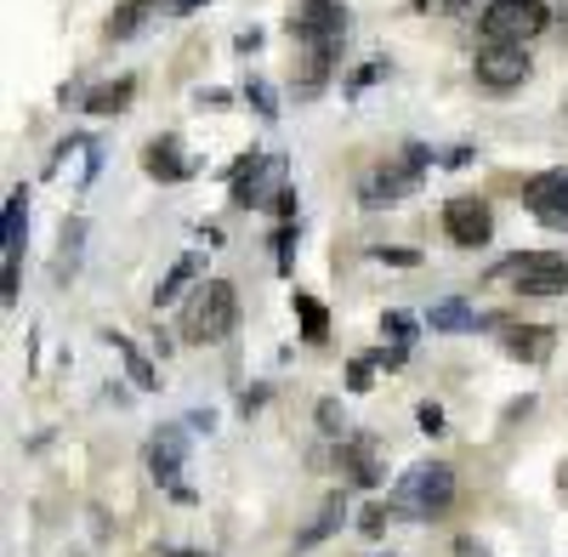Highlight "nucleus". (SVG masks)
I'll return each mask as SVG.
<instances>
[{"instance_id":"f257e3e1","label":"nucleus","mask_w":568,"mask_h":557,"mask_svg":"<svg viewBox=\"0 0 568 557\" xmlns=\"http://www.w3.org/2000/svg\"><path fill=\"white\" fill-rule=\"evenodd\" d=\"M233 324H240V291H233L227 278H205V285L182 302V342H194V347L227 342Z\"/></svg>"},{"instance_id":"f03ea898","label":"nucleus","mask_w":568,"mask_h":557,"mask_svg":"<svg viewBox=\"0 0 568 557\" xmlns=\"http://www.w3.org/2000/svg\"><path fill=\"white\" fill-rule=\"evenodd\" d=\"M449 500H455V467H444V460H420V467H409L398 478V489L387 495V506L398 518H409V524L444 518Z\"/></svg>"},{"instance_id":"7ed1b4c3","label":"nucleus","mask_w":568,"mask_h":557,"mask_svg":"<svg viewBox=\"0 0 568 557\" xmlns=\"http://www.w3.org/2000/svg\"><path fill=\"white\" fill-rule=\"evenodd\" d=\"M284 189H291V160H284V154L251 149L240 165L227 171V200L240 211H267V205L284 200Z\"/></svg>"},{"instance_id":"20e7f679","label":"nucleus","mask_w":568,"mask_h":557,"mask_svg":"<svg viewBox=\"0 0 568 557\" xmlns=\"http://www.w3.org/2000/svg\"><path fill=\"white\" fill-rule=\"evenodd\" d=\"M478 29H484V45H529L535 34L551 29V12L546 0H489Z\"/></svg>"},{"instance_id":"39448f33","label":"nucleus","mask_w":568,"mask_h":557,"mask_svg":"<svg viewBox=\"0 0 568 557\" xmlns=\"http://www.w3.org/2000/svg\"><path fill=\"white\" fill-rule=\"evenodd\" d=\"M291 34L302 40V52H329V58H342L347 7H342V0H302V7L291 12Z\"/></svg>"},{"instance_id":"423d86ee","label":"nucleus","mask_w":568,"mask_h":557,"mask_svg":"<svg viewBox=\"0 0 568 557\" xmlns=\"http://www.w3.org/2000/svg\"><path fill=\"white\" fill-rule=\"evenodd\" d=\"M500 278H511V291H524V296H562L568 291V256L562 251H524L500 267Z\"/></svg>"},{"instance_id":"0eeeda50","label":"nucleus","mask_w":568,"mask_h":557,"mask_svg":"<svg viewBox=\"0 0 568 557\" xmlns=\"http://www.w3.org/2000/svg\"><path fill=\"white\" fill-rule=\"evenodd\" d=\"M444 234H449V245H460V251L489 245V240H495V211H489V200H478V194L444 200Z\"/></svg>"},{"instance_id":"6e6552de","label":"nucleus","mask_w":568,"mask_h":557,"mask_svg":"<svg viewBox=\"0 0 568 557\" xmlns=\"http://www.w3.org/2000/svg\"><path fill=\"white\" fill-rule=\"evenodd\" d=\"M415 189H420V171L398 154V160L375 165V171L358 182V200H364V211H393V205H404Z\"/></svg>"},{"instance_id":"1a4fd4ad","label":"nucleus","mask_w":568,"mask_h":557,"mask_svg":"<svg viewBox=\"0 0 568 557\" xmlns=\"http://www.w3.org/2000/svg\"><path fill=\"white\" fill-rule=\"evenodd\" d=\"M524 205L540 227H551V234H568V165L557 171H540L524 182Z\"/></svg>"},{"instance_id":"9d476101","label":"nucleus","mask_w":568,"mask_h":557,"mask_svg":"<svg viewBox=\"0 0 568 557\" xmlns=\"http://www.w3.org/2000/svg\"><path fill=\"white\" fill-rule=\"evenodd\" d=\"M471 74H478L484 91H517V85L535 74V63H529L524 45H478V63H471Z\"/></svg>"},{"instance_id":"9b49d317","label":"nucleus","mask_w":568,"mask_h":557,"mask_svg":"<svg viewBox=\"0 0 568 557\" xmlns=\"http://www.w3.org/2000/svg\"><path fill=\"white\" fill-rule=\"evenodd\" d=\"M342 473H347L353 489H375V484H382V473H387L382 444H375L369 433H347L342 438Z\"/></svg>"},{"instance_id":"f8f14e48","label":"nucleus","mask_w":568,"mask_h":557,"mask_svg":"<svg viewBox=\"0 0 568 557\" xmlns=\"http://www.w3.org/2000/svg\"><path fill=\"white\" fill-rule=\"evenodd\" d=\"M142 171H149L154 182H187L200 171V154H187L176 136H154V143L142 149Z\"/></svg>"},{"instance_id":"ddd939ff","label":"nucleus","mask_w":568,"mask_h":557,"mask_svg":"<svg viewBox=\"0 0 568 557\" xmlns=\"http://www.w3.org/2000/svg\"><path fill=\"white\" fill-rule=\"evenodd\" d=\"M500 347H506L517 364H546L551 347H557V331H551V324H506Z\"/></svg>"},{"instance_id":"4468645a","label":"nucleus","mask_w":568,"mask_h":557,"mask_svg":"<svg viewBox=\"0 0 568 557\" xmlns=\"http://www.w3.org/2000/svg\"><path fill=\"white\" fill-rule=\"evenodd\" d=\"M182 455H187L182 427H160V433H154V444H149V473H154V484H171V489H176Z\"/></svg>"},{"instance_id":"2eb2a0df","label":"nucleus","mask_w":568,"mask_h":557,"mask_svg":"<svg viewBox=\"0 0 568 557\" xmlns=\"http://www.w3.org/2000/svg\"><path fill=\"white\" fill-rule=\"evenodd\" d=\"M23 234H29V189H12L7 194V227H0V267H18Z\"/></svg>"},{"instance_id":"dca6fc26","label":"nucleus","mask_w":568,"mask_h":557,"mask_svg":"<svg viewBox=\"0 0 568 557\" xmlns=\"http://www.w3.org/2000/svg\"><path fill=\"white\" fill-rule=\"evenodd\" d=\"M200 278V251H187V256H176L171 267H165V278L154 285V307H165V302H176L187 285Z\"/></svg>"},{"instance_id":"f3484780","label":"nucleus","mask_w":568,"mask_h":557,"mask_svg":"<svg viewBox=\"0 0 568 557\" xmlns=\"http://www.w3.org/2000/svg\"><path fill=\"white\" fill-rule=\"evenodd\" d=\"M131 98H136V80L120 74V80H109V85H98V91H85V109H91V114H125Z\"/></svg>"},{"instance_id":"a211bd4d","label":"nucleus","mask_w":568,"mask_h":557,"mask_svg":"<svg viewBox=\"0 0 568 557\" xmlns=\"http://www.w3.org/2000/svg\"><path fill=\"white\" fill-rule=\"evenodd\" d=\"M149 18H154V0H120V7L109 12V23H103V34L109 40H131Z\"/></svg>"},{"instance_id":"6ab92c4d","label":"nucleus","mask_w":568,"mask_h":557,"mask_svg":"<svg viewBox=\"0 0 568 557\" xmlns=\"http://www.w3.org/2000/svg\"><path fill=\"white\" fill-rule=\"evenodd\" d=\"M342 518H347V506H342V495H329V500L318 506V518H313V524H307V529L296 535V551H313V546H318L324 535H336V529H342Z\"/></svg>"},{"instance_id":"aec40b11","label":"nucleus","mask_w":568,"mask_h":557,"mask_svg":"<svg viewBox=\"0 0 568 557\" xmlns=\"http://www.w3.org/2000/svg\"><path fill=\"white\" fill-rule=\"evenodd\" d=\"M103 342H109V347H114V353L125 358V376H131V382H136L142 393H154V387H160V376H154V364H149V358H142V353L131 347V336H120V331H109Z\"/></svg>"},{"instance_id":"412c9836","label":"nucleus","mask_w":568,"mask_h":557,"mask_svg":"<svg viewBox=\"0 0 568 557\" xmlns=\"http://www.w3.org/2000/svg\"><path fill=\"white\" fill-rule=\"evenodd\" d=\"M329 69H336V58H329V52H302V69H296V98L302 103H313L318 91H324Z\"/></svg>"},{"instance_id":"4be33fe9","label":"nucleus","mask_w":568,"mask_h":557,"mask_svg":"<svg viewBox=\"0 0 568 557\" xmlns=\"http://www.w3.org/2000/svg\"><path fill=\"white\" fill-rule=\"evenodd\" d=\"M291 302H296V318H302V342H313V347L329 342V307L318 296H307V291H296Z\"/></svg>"},{"instance_id":"5701e85b","label":"nucleus","mask_w":568,"mask_h":557,"mask_svg":"<svg viewBox=\"0 0 568 557\" xmlns=\"http://www.w3.org/2000/svg\"><path fill=\"white\" fill-rule=\"evenodd\" d=\"M433 331H478V313H471L466 302H455V296H449V302H438V307H433Z\"/></svg>"},{"instance_id":"b1692460","label":"nucleus","mask_w":568,"mask_h":557,"mask_svg":"<svg viewBox=\"0 0 568 557\" xmlns=\"http://www.w3.org/2000/svg\"><path fill=\"white\" fill-rule=\"evenodd\" d=\"M415 331H420V318H415V313H398V307H393V313H382V336H387L393 347H409V342H415Z\"/></svg>"},{"instance_id":"393cba45","label":"nucleus","mask_w":568,"mask_h":557,"mask_svg":"<svg viewBox=\"0 0 568 557\" xmlns=\"http://www.w3.org/2000/svg\"><path fill=\"white\" fill-rule=\"evenodd\" d=\"M80 240H85V222H63V256H58V278H69L80 267Z\"/></svg>"},{"instance_id":"a878e982","label":"nucleus","mask_w":568,"mask_h":557,"mask_svg":"<svg viewBox=\"0 0 568 557\" xmlns=\"http://www.w3.org/2000/svg\"><path fill=\"white\" fill-rule=\"evenodd\" d=\"M240 98H245V103H251L262 120H273V114H278V98H273V85H267V80H245Z\"/></svg>"},{"instance_id":"bb28decb","label":"nucleus","mask_w":568,"mask_h":557,"mask_svg":"<svg viewBox=\"0 0 568 557\" xmlns=\"http://www.w3.org/2000/svg\"><path fill=\"white\" fill-rule=\"evenodd\" d=\"M398 513H393V506H382V500H375V506H364V513H358V529L375 540V535H387V524H393Z\"/></svg>"},{"instance_id":"cd10ccee","label":"nucleus","mask_w":568,"mask_h":557,"mask_svg":"<svg viewBox=\"0 0 568 557\" xmlns=\"http://www.w3.org/2000/svg\"><path fill=\"white\" fill-rule=\"evenodd\" d=\"M318 433H329V438H342V427H347V415H342V404L336 398H318Z\"/></svg>"},{"instance_id":"c85d7f7f","label":"nucleus","mask_w":568,"mask_h":557,"mask_svg":"<svg viewBox=\"0 0 568 557\" xmlns=\"http://www.w3.org/2000/svg\"><path fill=\"white\" fill-rule=\"evenodd\" d=\"M347 387H353V393H369V387H375V358H369V353H358V358L347 364Z\"/></svg>"},{"instance_id":"c756f323","label":"nucleus","mask_w":568,"mask_h":557,"mask_svg":"<svg viewBox=\"0 0 568 557\" xmlns=\"http://www.w3.org/2000/svg\"><path fill=\"white\" fill-rule=\"evenodd\" d=\"M415 422H420V433H426V438H444V433H449V427H444V404H433V398H426V404L415 409Z\"/></svg>"},{"instance_id":"7c9ffc66","label":"nucleus","mask_w":568,"mask_h":557,"mask_svg":"<svg viewBox=\"0 0 568 557\" xmlns=\"http://www.w3.org/2000/svg\"><path fill=\"white\" fill-rule=\"evenodd\" d=\"M369 256H375V262H393V267H415V262H420V251H393V245H375Z\"/></svg>"},{"instance_id":"2f4dec72","label":"nucleus","mask_w":568,"mask_h":557,"mask_svg":"<svg viewBox=\"0 0 568 557\" xmlns=\"http://www.w3.org/2000/svg\"><path fill=\"white\" fill-rule=\"evenodd\" d=\"M382 74H387V58H369V63H364V69L353 74V91H364L369 80H382Z\"/></svg>"},{"instance_id":"473e14b6","label":"nucleus","mask_w":568,"mask_h":557,"mask_svg":"<svg viewBox=\"0 0 568 557\" xmlns=\"http://www.w3.org/2000/svg\"><path fill=\"white\" fill-rule=\"evenodd\" d=\"M233 45H240V52L251 58V52H256V45H262V29H240V34H233Z\"/></svg>"},{"instance_id":"72a5a7b5","label":"nucleus","mask_w":568,"mask_h":557,"mask_svg":"<svg viewBox=\"0 0 568 557\" xmlns=\"http://www.w3.org/2000/svg\"><path fill=\"white\" fill-rule=\"evenodd\" d=\"M200 103H205V109H227L233 91H200Z\"/></svg>"},{"instance_id":"f704fd0d","label":"nucleus","mask_w":568,"mask_h":557,"mask_svg":"<svg viewBox=\"0 0 568 557\" xmlns=\"http://www.w3.org/2000/svg\"><path fill=\"white\" fill-rule=\"evenodd\" d=\"M444 165H449V171H460V165H471V149H449V154H444Z\"/></svg>"},{"instance_id":"c9c22d12","label":"nucleus","mask_w":568,"mask_h":557,"mask_svg":"<svg viewBox=\"0 0 568 557\" xmlns=\"http://www.w3.org/2000/svg\"><path fill=\"white\" fill-rule=\"evenodd\" d=\"M171 12H200V7H211V0H165Z\"/></svg>"},{"instance_id":"e433bc0d","label":"nucleus","mask_w":568,"mask_h":557,"mask_svg":"<svg viewBox=\"0 0 568 557\" xmlns=\"http://www.w3.org/2000/svg\"><path fill=\"white\" fill-rule=\"evenodd\" d=\"M455 551H460V557H489L484 546H471V540H455Z\"/></svg>"},{"instance_id":"4c0bfd02","label":"nucleus","mask_w":568,"mask_h":557,"mask_svg":"<svg viewBox=\"0 0 568 557\" xmlns=\"http://www.w3.org/2000/svg\"><path fill=\"white\" fill-rule=\"evenodd\" d=\"M165 557H211V551H187V546H182V551H165Z\"/></svg>"},{"instance_id":"58836bf2","label":"nucleus","mask_w":568,"mask_h":557,"mask_svg":"<svg viewBox=\"0 0 568 557\" xmlns=\"http://www.w3.org/2000/svg\"><path fill=\"white\" fill-rule=\"evenodd\" d=\"M562 40H568V12H562Z\"/></svg>"},{"instance_id":"ea45409f","label":"nucleus","mask_w":568,"mask_h":557,"mask_svg":"<svg viewBox=\"0 0 568 557\" xmlns=\"http://www.w3.org/2000/svg\"><path fill=\"white\" fill-rule=\"evenodd\" d=\"M387 557H393V551H387Z\"/></svg>"},{"instance_id":"a19ab883","label":"nucleus","mask_w":568,"mask_h":557,"mask_svg":"<svg viewBox=\"0 0 568 557\" xmlns=\"http://www.w3.org/2000/svg\"><path fill=\"white\" fill-rule=\"evenodd\" d=\"M562 109H568V103H562Z\"/></svg>"}]
</instances>
